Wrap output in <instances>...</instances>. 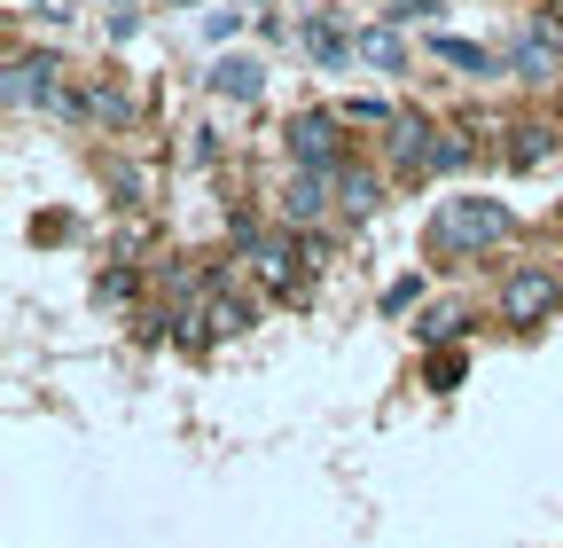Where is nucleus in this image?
Returning <instances> with one entry per match:
<instances>
[{"label":"nucleus","instance_id":"nucleus-10","mask_svg":"<svg viewBox=\"0 0 563 548\" xmlns=\"http://www.w3.org/2000/svg\"><path fill=\"white\" fill-rule=\"evenodd\" d=\"M422 337H431V346H439V337H462V314H454V306H439L431 321H422Z\"/></svg>","mask_w":563,"mask_h":548},{"label":"nucleus","instance_id":"nucleus-3","mask_svg":"<svg viewBox=\"0 0 563 548\" xmlns=\"http://www.w3.org/2000/svg\"><path fill=\"white\" fill-rule=\"evenodd\" d=\"M563 306V291H555V274H540V266H517L509 274V291H501V314L517 321V329H532L540 314H555Z\"/></svg>","mask_w":563,"mask_h":548},{"label":"nucleus","instance_id":"nucleus-2","mask_svg":"<svg viewBox=\"0 0 563 548\" xmlns=\"http://www.w3.org/2000/svg\"><path fill=\"white\" fill-rule=\"evenodd\" d=\"M344 110H298L290 118V157L306 165V173H336L344 165Z\"/></svg>","mask_w":563,"mask_h":548},{"label":"nucleus","instance_id":"nucleus-8","mask_svg":"<svg viewBox=\"0 0 563 548\" xmlns=\"http://www.w3.org/2000/svg\"><path fill=\"white\" fill-rule=\"evenodd\" d=\"M517 142H509V165H540L548 157V125H509Z\"/></svg>","mask_w":563,"mask_h":548},{"label":"nucleus","instance_id":"nucleus-1","mask_svg":"<svg viewBox=\"0 0 563 548\" xmlns=\"http://www.w3.org/2000/svg\"><path fill=\"white\" fill-rule=\"evenodd\" d=\"M517 235V220L501 212L493 196H446L439 204V220H431V251H493V243H509Z\"/></svg>","mask_w":563,"mask_h":548},{"label":"nucleus","instance_id":"nucleus-7","mask_svg":"<svg viewBox=\"0 0 563 548\" xmlns=\"http://www.w3.org/2000/svg\"><path fill=\"white\" fill-rule=\"evenodd\" d=\"M361 55L376 63V72H399V63H407V47H399V32H361Z\"/></svg>","mask_w":563,"mask_h":548},{"label":"nucleus","instance_id":"nucleus-6","mask_svg":"<svg viewBox=\"0 0 563 548\" xmlns=\"http://www.w3.org/2000/svg\"><path fill=\"white\" fill-rule=\"evenodd\" d=\"M211 87H220V95H235V102H251V95H258V63H243V55H228V63H220V72H211Z\"/></svg>","mask_w":563,"mask_h":548},{"label":"nucleus","instance_id":"nucleus-5","mask_svg":"<svg viewBox=\"0 0 563 548\" xmlns=\"http://www.w3.org/2000/svg\"><path fill=\"white\" fill-rule=\"evenodd\" d=\"M446 63H462V72L470 79H485V72H501V55H493V47H470V40H431Z\"/></svg>","mask_w":563,"mask_h":548},{"label":"nucleus","instance_id":"nucleus-12","mask_svg":"<svg viewBox=\"0 0 563 548\" xmlns=\"http://www.w3.org/2000/svg\"><path fill=\"white\" fill-rule=\"evenodd\" d=\"M439 0H391V17H431Z\"/></svg>","mask_w":563,"mask_h":548},{"label":"nucleus","instance_id":"nucleus-4","mask_svg":"<svg viewBox=\"0 0 563 548\" xmlns=\"http://www.w3.org/2000/svg\"><path fill=\"white\" fill-rule=\"evenodd\" d=\"M336 204H344V212H352V220H368V212H376V204H384V188H376L368 173H352V165H336Z\"/></svg>","mask_w":563,"mask_h":548},{"label":"nucleus","instance_id":"nucleus-11","mask_svg":"<svg viewBox=\"0 0 563 548\" xmlns=\"http://www.w3.org/2000/svg\"><path fill=\"white\" fill-rule=\"evenodd\" d=\"M415 298H422V274H407V283H391V291H384V306H391V314H399V306H415Z\"/></svg>","mask_w":563,"mask_h":548},{"label":"nucleus","instance_id":"nucleus-9","mask_svg":"<svg viewBox=\"0 0 563 548\" xmlns=\"http://www.w3.org/2000/svg\"><path fill=\"white\" fill-rule=\"evenodd\" d=\"M95 298H102V306H125V298H133V274H125V266H110V274H102V291H95Z\"/></svg>","mask_w":563,"mask_h":548}]
</instances>
